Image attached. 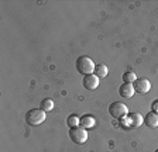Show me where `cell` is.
Here are the masks:
<instances>
[{"instance_id":"obj_1","label":"cell","mask_w":158,"mask_h":152,"mask_svg":"<svg viewBox=\"0 0 158 152\" xmlns=\"http://www.w3.org/2000/svg\"><path fill=\"white\" fill-rule=\"evenodd\" d=\"M141 124H144V117L140 113H130L128 116L120 118V126L126 130L138 128Z\"/></svg>"},{"instance_id":"obj_2","label":"cell","mask_w":158,"mask_h":152,"mask_svg":"<svg viewBox=\"0 0 158 152\" xmlns=\"http://www.w3.org/2000/svg\"><path fill=\"white\" fill-rule=\"evenodd\" d=\"M95 62H93L92 58L83 55V56H79L76 59V70H78L81 75L86 76V75H90V73H95Z\"/></svg>"},{"instance_id":"obj_3","label":"cell","mask_w":158,"mask_h":152,"mask_svg":"<svg viewBox=\"0 0 158 152\" xmlns=\"http://www.w3.org/2000/svg\"><path fill=\"white\" fill-rule=\"evenodd\" d=\"M47 118V113L41 109H31L26 113V122L30 127H37L43 124Z\"/></svg>"},{"instance_id":"obj_4","label":"cell","mask_w":158,"mask_h":152,"mask_svg":"<svg viewBox=\"0 0 158 152\" xmlns=\"http://www.w3.org/2000/svg\"><path fill=\"white\" fill-rule=\"evenodd\" d=\"M69 138L78 145H82L88 141V130L81 126L72 127V128H69Z\"/></svg>"},{"instance_id":"obj_5","label":"cell","mask_w":158,"mask_h":152,"mask_svg":"<svg viewBox=\"0 0 158 152\" xmlns=\"http://www.w3.org/2000/svg\"><path fill=\"white\" fill-rule=\"evenodd\" d=\"M109 114H110L113 118L120 120L128 114V107L122 102H114L109 106Z\"/></svg>"},{"instance_id":"obj_6","label":"cell","mask_w":158,"mask_h":152,"mask_svg":"<svg viewBox=\"0 0 158 152\" xmlns=\"http://www.w3.org/2000/svg\"><path fill=\"white\" fill-rule=\"evenodd\" d=\"M133 86H134V90L137 93L145 94V93H148L150 89H151V82L148 79H145V78H140V79H137L133 83Z\"/></svg>"},{"instance_id":"obj_7","label":"cell","mask_w":158,"mask_h":152,"mask_svg":"<svg viewBox=\"0 0 158 152\" xmlns=\"http://www.w3.org/2000/svg\"><path fill=\"white\" fill-rule=\"evenodd\" d=\"M82 85H83V87L88 90H95V89H98V86H99V78L95 73L86 75V76H83Z\"/></svg>"},{"instance_id":"obj_8","label":"cell","mask_w":158,"mask_h":152,"mask_svg":"<svg viewBox=\"0 0 158 152\" xmlns=\"http://www.w3.org/2000/svg\"><path fill=\"white\" fill-rule=\"evenodd\" d=\"M134 86H133V83H124L123 82V85H120V87H118V94H120V97H123V99H131L133 96H134Z\"/></svg>"},{"instance_id":"obj_9","label":"cell","mask_w":158,"mask_h":152,"mask_svg":"<svg viewBox=\"0 0 158 152\" xmlns=\"http://www.w3.org/2000/svg\"><path fill=\"white\" fill-rule=\"evenodd\" d=\"M144 124L148 128H157L158 127V113L148 111L144 116Z\"/></svg>"},{"instance_id":"obj_10","label":"cell","mask_w":158,"mask_h":152,"mask_svg":"<svg viewBox=\"0 0 158 152\" xmlns=\"http://www.w3.org/2000/svg\"><path fill=\"white\" fill-rule=\"evenodd\" d=\"M95 117L92 116V114H85V116L81 117V127H83V128L89 130L92 128L93 126H95Z\"/></svg>"},{"instance_id":"obj_11","label":"cell","mask_w":158,"mask_h":152,"mask_svg":"<svg viewBox=\"0 0 158 152\" xmlns=\"http://www.w3.org/2000/svg\"><path fill=\"white\" fill-rule=\"evenodd\" d=\"M109 73V69H107V66L105 65V63H99V65H96L95 68V75L98 76L99 79L100 78H106Z\"/></svg>"},{"instance_id":"obj_12","label":"cell","mask_w":158,"mask_h":152,"mask_svg":"<svg viewBox=\"0 0 158 152\" xmlns=\"http://www.w3.org/2000/svg\"><path fill=\"white\" fill-rule=\"evenodd\" d=\"M66 124H68L69 128L81 126V117H78L76 114H71V116L66 118Z\"/></svg>"},{"instance_id":"obj_13","label":"cell","mask_w":158,"mask_h":152,"mask_svg":"<svg viewBox=\"0 0 158 152\" xmlns=\"http://www.w3.org/2000/svg\"><path fill=\"white\" fill-rule=\"evenodd\" d=\"M40 109L44 110V111H51V110L54 109V102L52 99H44L43 102H41V104H40Z\"/></svg>"},{"instance_id":"obj_14","label":"cell","mask_w":158,"mask_h":152,"mask_svg":"<svg viewBox=\"0 0 158 152\" xmlns=\"http://www.w3.org/2000/svg\"><path fill=\"white\" fill-rule=\"evenodd\" d=\"M137 80V76L134 72H124L123 73V82L124 83H134Z\"/></svg>"},{"instance_id":"obj_15","label":"cell","mask_w":158,"mask_h":152,"mask_svg":"<svg viewBox=\"0 0 158 152\" xmlns=\"http://www.w3.org/2000/svg\"><path fill=\"white\" fill-rule=\"evenodd\" d=\"M151 111H154V113H158V100H155L154 103H152V106H151Z\"/></svg>"},{"instance_id":"obj_16","label":"cell","mask_w":158,"mask_h":152,"mask_svg":"<svg viewBox=\"0 0 158 152\" xmlns=\"http://www.w3.org/2000/svg\"><path fill=\"white\" fill-rule=\"evenodd\" d=\"M155 152H158V149H155Z\"/></svg>"}]
</instances>
